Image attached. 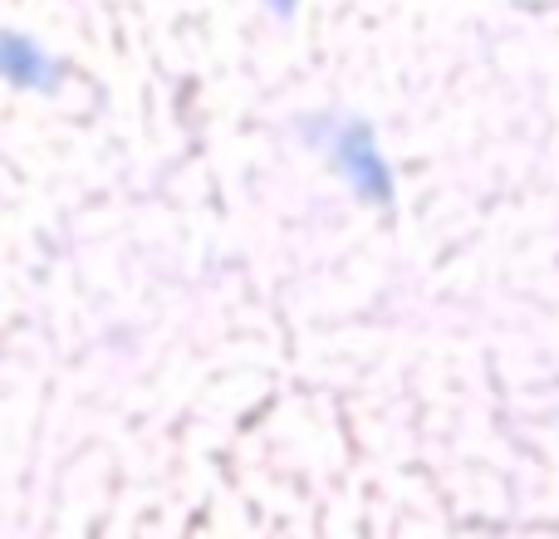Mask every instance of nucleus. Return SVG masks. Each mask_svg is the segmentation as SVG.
<instances>
[{
    "label": "nucleus",
    "mask_w": 559,
    "mask_h": 539,
    "mask_svg": "<svg viewBox=\"0 0 559 539\" xmlns=\"http://www.w3.org/2000/svg\"><path fill=\"white\" fill-rule=\"evenodd\" d=\"M334 163L338 172L354 182V192L364 202H393V172H388L383 153H378V137L368 123H348L334 143Z\"/></svg>",
    "instance_id": "obj_1"
},
{
    "label": "nucleus",
    "mask_w": 559,
    "mask_h": 539,
    "mask_svg": "<svg viewBox=\"0 0 559 539\" xmlns=\"http://www.w3.org/2000/svg\"><path fill=\"white\" fill-rule=\"evenodd\" d=\"M0 79H10V84H20V88H49L55 84V64H49V55L35 39L5 29V35H0Z\"/></svg>",
    "instance_id": "obj_2"
},
{
    "label": "nucleus",
    "mask_w": 559,
    "mask_h": 539,
    "mask_svg": "<svg viewBox=\"0 0 559 539\" xmlns=\"http://www.w3.org/2000/svg\"><path fill=\"white\" fill-rule=\"evenodd\" d=\"M271 5H275V10H289V5H295V0H271Z\"/></svg>",
    "instance_id": "obj_3"
}]
</instances>
